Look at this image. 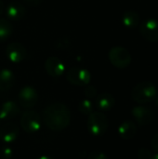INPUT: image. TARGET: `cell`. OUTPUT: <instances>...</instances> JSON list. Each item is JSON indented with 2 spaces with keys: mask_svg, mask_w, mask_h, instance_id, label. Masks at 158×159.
Returning <instances> with one entry per match:
<instances>
[{
  "mask_svg": "<svg viewBox=\"0 0 158 159\" xmlns=\"http://www.w3.org/2000/svg\"><path fill=\"white\" fill-rule=\"evenodd\" d=\"M109 60L115 67L125 69L129 66L132 58L127 48L123 47H114L109 51Z\"/></svg>",
  "mask_w": 158,
  "mask_h": 159,
  "instance_id": "obj_4",
  "label": "cell"
},
{
  "mask_svg": "<svg viewBox=\"0 0 158 159\" xmlns=\"http://www.w3.org/2000/svg\"><path fill=\"white\" fill-rule=\"evenodd\" d=\"M151 145H152V148L158 153V132L153 137L152 141H151Z\"/></svg>",
  "mask_w": 158,
  "mask_h": 159,
  "instance_id": "obj_25",
  "label": "cell"
},
{
  "mask_svg": "<svg viewBox=\"0 0 158 159\" xmlns=\"http://www.w3.org/2000/svg\"><path fill=\"white\" fill-rule=\"evenodd\" d=\"M131 114L135 121L140 126H145L152 123L155 119V112L143 105H138L132 108Z\"/></svg>",
  "mask_w": 158,
  "mask_h": 159,
  "instance_id": "obj_8",
  "label": "cell"
},
{
  "mask_svg": "<svg viewBox=\"0 0 158 159\" xmlns=\"http://www.w3.org/2000/svg\"><path fill=\"white\" fill-rule=\"evenodd\" d=\"M140 21H141L140 16L135 11H127L122 16V22L129 29H133L137 27Z\"/></svg>",
  "mask_w": 158,
  "mask_h": 159,
  "instance_id": "obj_18",
  "label": "cell"
},
{
  "mask_svg": "<svg viewBox=\"0 0 158 159\" xmlns=\"http://www.w3.org/2000/svg\"><path fill=\"white\" fill-rule=\"evenodd\" d=\"M7 58L15 63L20 62L22 61L27 54L26 48L25 47L18 42H14V43H10L7 47Z\"/></svg>",
  "mask_w": 158,
  "mask_h": 159,
  "instance_id": "obj_11",
  "label": "cell"
},
{
  "mask_svg": "<svg viewBox=\"0 0 158 159\" xmlns=\"http://www.w3.org/2000/svg\"><path fill=\"white\" fill-rule=\"evenodd\" d=\"M20 126L27 133L37 132L41 127V119L38 113L34 110L24 112L20 118Z\"/></svg>",
  "mask_w": 158,
  "mask_h": 159,
  "instance_id": "obj_5",
  "label": "cell"
},
{
  "mask_svg": "<svg viewBox=\"0 0 158 159\" xmlns=\"http://www.w3.org/2000/svg\"><path fill=\"white\" fill-rule=\"evenodd\" d=\"M78 110L82 115L89 116L91 113H93V104L91 101L88 99L82 100L78 104Z\"/></svg>",
  "mask_w": 158,
  "mask_h": 159,
  "instance_id": "obj_20",
  "label": "cell"
},
{
  "mask_svg": "<svg viewBox=\"0 0 158 159\" xmlns=\"http://www.w3.org/2000/svg\"><path fill=\"white\" fill-rule=\"evenodd\" d=\"M150 159H158V153L155 154V155H152V157H151Z\"/></svg>",
  "mask_w": 158,
  "mask_h": 159,
  "instance_id": "obj_29",
  "label": "cell"
},
{
  "mask_svg": "<svg viewBox=\"0 0 158 159\" xmlns=\"http://www.w3.org/2000/svg\"><path fill=\"white\" fill-rule=\"evenodd\" d=\"M67 80L74 86L82 87L86 86L90 82L91 74L88 70L79 67H72L66 74Z\"/></svg>",
  "mask_w": 158,
  "mask_h": 159,
  "instance_id": "obj_6",
  "label": "cell"
},
{
  "mask_svg": "<svg viewBox=\"0 0 158 159\" xmlns=\"http://www.w3.org/2000/svg\"><path fill=\"white\" fill-rule=\"evenodd\" d=\"M0 123H1V120H0Z\"/></svg>",
  "mask_w": 158,
  "mask_h": 159,
  "instance_id": "obj_31",
  "label": "cell"
},
{
  "mask_svg": "<svg viewBox=\"0 0 158 159\" xmlns=\"http://www.w3.org/2000/svg\"><path fill=\"white\" fill-rule=\"evenodd\" d=\"M140 33L142 36L150 42L158 41V21L154 19L144 20L140 25Z\"/></svg>",
  "mask_w": 158,
  "mask_h": 159,
  "instance_id": "obj_9",
  "label": "cell"
},
{
  "mask_svg": "<svg viewBox=\"0 0 158 159\" xmlns=\"http://www.w3.org/2000/svg\"><path fill=\"white\" fill-rule=\"evenodd\" d=\"M117 131L118 135L123 140H131L137 132V127L133 121L125 120L119 125Z\"/></svg>",
  "mask_w": 158,
  "mask_h": 159,
  "instance_id": "obj_14",
  "label": "cell"
},
{
  "mask_svg": "<svg viewBox=\"0 0 158 159\" xmlns=\"http://www.w3.org/2000/svg\"><path fill=\"white\" fill-rule=\"evenodd\" d=\"M7 14L10 20H19L21 18H23L25 14V8L20 2L12 1L11 3L8 4L7 7Z\"/></svg>",
  "mask_w": 158,
  "mask_h": 159,
  "instance_id": "obj_16",
  "label": "cell"
},
{
  "mask_svg": "<svg viewBox=\"0 0 158 159\" xmlns=\"http://www.w3.org/2000/svg\"><path fill=\"white\" fill-rule=\"evenodd\" d=\"M156 106L158 107V97L156 98Z\"/></svg>",
  "mask_w": 158,
  "mask_h": 159,
  "instance_id": "obj_30",
  "label": "cell"
},
{
  "mask_svg": "<svg viewBox=\"0 0 158 159\" xmlns=\"http://www.w3.org/2000/svg\"><path fill=\"white\" fill-rule=\"evenodd\" d=\"M13 32L12 24L6 19H0V41L7 39Z\"/></svg>",
  "mask_w": 158,
  "mask_h": 159,
  "instance_id": "obj_19",
  "label": "cell"
},
{
  "mask_svg": "<svg viewBox=\"0 0 158 159\" xmlns=\"http://www.w3.org/2000/svg\"><path fill=\"white\" fill-rule=\"evenodd\" d=\"M20 114V108L18 105L12 102L7 101L4 102L0 108V120L1 121H7L14 117H16Z\"/></svg>",
  "mask_w": 158,
  "mask_h": 159,
  "instance_id": "obj_13",
  "label": "cell"
},
{
  "mask_svg": "<svg viewBox=\"0 0 158 159\" xmlns=\"http://www.w3.org/2000/svg\"><path fill=\"white\" fill-rule=\"evenodd\" d=\"M138 157L139 159H150L152 157L151 152L149 151V149L145 148V147H142L139 149L138 151Z\"/></svg>",
  "mask_w": 158,
  "mask_h": 159,
  "instance_id": "obj_22",
  "label": "cell"
},
{
  "mask_svg": "<svg viewBox=\"0 0 158 159\" xmlns=\"http://www.w3.org/2000/svg\"><path fill=\"white\" fill-rule=\"evenodd\" d=\"M84 93H85V95L88 98H90L91 99V98H93V97H95L97 95V90H96V89L93 86H88L85 89Z\"/></svg>",
  "mask_w": 158,
  "mask_h": 159,
  "instance_id": "obj_24",
  "label": "cell"
},
{
  "mask_svg": "<svg viewBox=\"0 0 158 159\" xmlns=\"http://www.w3.org/2000/svg\"><path fill=\"white\" fill-rule=\"evenodd\" d=\"M42 117L43 122L49 129L61 131L70 125L71 112L65 104L55 102L44 109Z\"/></svg>",
  "mask_w": 158,
  "mask_h": 159,
  "instance_id": "obj_1",
  "label": "cell"
},
{
  "mask_svg": "<svg viewBox=\"0 0 158 159\" xmlns=\"http://www.w3.org/2000/svg\"><path fill=\"white\" fill-rule=\"evenodd\" d=\"M46 72L52 77L58 78L61 76L65 72V64L58 57L51 56L47 59L45 62Z\"/></svg>",
  "mask_w": 158,
  "mask_h": 159,
  "instance_id": "obj_10",
  "label": "cell"
},
{
  "mask_svg": "<svg viewBox=\"0 0 158 159\" xmlns=\"http://www.w3.org/2000/svg\"><path fill=\"white\" fill-rule=\"evenodd\" d=\"M18 100L20 104L24 108L34 107L38 101V93L31 86H26L22 88L18 95Z\"/></svg>",
  "mask_w": 158,
  "mask_h": 159,
  "instance_id": "obj_7",
  "label": "cell"
},
{
  "mask_svg": "<svg viewBox=\"0 0 158 159\" xmlns=\"http://www.w3.org/2000/svg\"><path fill=\"white\" fill-rule=\"evenodd\" d=\"M109 122L106 116L102 112H93L88 116L87 129L94 137L102 136L108 129Z\"/></svg>",
  "mask_w": 158,
  "mask_h": 159,
  "instance_id": "obj_3",
  "label": "cell"
},
{
  "mask_svg": "<svg viewBox=\"0 0 158 159\" xmlns=\"http://www.w3.org/2000/svg\"><path fill=\"white\" fill-rule=\"evenodd\" d=\"M14 156V150L10 146L7 145L3 146L0 150V157L1 159H12Z\"/></svg>",
  "mask_w": 158,
  "mask_h": 159,
  "instance_id": "obj_21",
  "label": "cell"
},
{
  "mask_svg": "<svg viewBox=\"0 0 158 159\" xmlns=\"http://www.w3.org/2000/svg\"><path fill=\"white\" fill-rule=\"evenodd\" d=\"M19 137V128L13 123H5L0 128V140L7 145L14 143Z\"/></svg>",
  "mask_w": 158,
  "mask_h": 159,
  "instance_id": "obj_12",
  "label": "cell"
},
{
  "mask_svg": "<svg viewBox=\"0 0 158 159\" xmlns=\"http://www.w3.org/2000/svg\"><path fill=\"white\" fill-rule=\"evenodd\" d=\"M24 1L31 6H37L42 2V0H24Z\"/></svg>",
  "mask_w": 158,
  "mask_h": 159,
  "instance_id": "obj_26",
  "label": "cell"
},
{
  "mask_svg": "<svg viewBox=\"0 0 158 159\" xmlns=\"http://www.w3.org/2000/svg\"><path fill=\"white\" fill-rule=\"evenodd\" d=\"M157 89L155 84L149 81L142 82L136 85L131 91L132 100L139 104H145L156 100Z\"/></svg>",
  "mask_w": 158,
  "mask_h": 159,
  "instance_id": "obj_2",
  "label": "cell"
},
{
  "mask_svg": "<svg viewBox=\"0 0 158 159\" xmlns=\"http://www.w3.org/2000/svg\"><path fill=\"white\" fill-rule=\"evenodd\" d=\"M37 159H54L53 157H49V156H47V155H43V156H40Z\"/></svg>",
  "mask_w": 158,
  "mask_h": 159,
  "instance_id": "obj_27",
  "label": "cell"
},
{
  "mask_svg": "<svg viewBox=\"0 0 158 159\" xmlns=\"http://www.w3.org/2000/svg\"><path fill=\"white\" fill-rule=\"evenodd\" d=\"M88 159H109L108 157L102 151H93L89 154Z\"/></svg>",
  "mask_w": 158,
  "mask_h": 159,
  "instance_id": "obj_23",
  "label": "cell"
},
{
  "mask_svg": "<svg viewBox=\"0 0 158 159\" xmlns=\"http://www.w3.org/2000/svg\"><path fill=\"white\" fill-rule=\"evenodd\" d=\"M96 107L101 111H109L111 110L115 103L114 96L110 93H102L96 98Z\"/></svg>",
  "mask_w": 158,
  "mask_h": 159,
  "instance_id": "obj_15",
  "label": "cell"
},
{
  "mask_svg": "<svg viewBox=\"0 0 158 159\" xmlns=\"http://www.w3.org/2000/svg\"><path fill=\"white\" fill-rule=\"evenodd\" d=\"M15 82L14 74L8 69L0 71V91H7L12 88Z\"/></svg>",
  "mask_w": 158,
  "mask_h": 159,
  "instance_id": "obj_17",
  "label": "cell"
},
{
  "mask_svg": "<svg viewBox=\"0 0 158 159\" xmlns=\"http://www.w3.org/2000/svg\"><path fill=\"white\" fill-rule=\"evenodd\" d=\"M4 3H3V1L2 0H0V15L3 13V11H4Z\"/></svg>",
  "mask_w": 158,
  "mask_h": 159,
  "instance_id": "obj_28",
  "label": "cell"
}]
</instances>
